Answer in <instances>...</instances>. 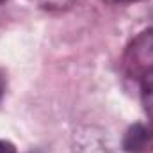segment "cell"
I'll return each mask as SVG.
<instances>
[{"label":"cell","instance_id":"obj_5","mask_svg":"<svg viewBox=\"0 0 153 153\" xmlns=\"http://www.w3.org/2000/svg\"><path fill=\"white\" fill-rule=\"evenodd\" d=\"M30 2H34L41 9H48V11H62L75 4V0H30Z\"/></svg>","mask_w":153,"mask_h":153},{"label":"cell","instance_id":"obj_4","mask_svg":"<svg viewBox=\"0 0 153 153\" xmlns=\"http://www.w3.org/2000/svg\"><path fill=\"white\" fill-rule=\"evenodd\" d=\"M139 84H141V100H143V107H144V112L148 116L150 123L153 126V70H150L148 73L139 78Z\"/></svg>","mask_w":153,"mask_h":153},{"label":"cell","instance_id":"obj_7","mask_svg":"<svg viewBox=\"0 0 153 153\" xmlns=\"http://www.w3.org/2000/svg\"><path fill=\"white\" fill-rule=\"evenodd\" d=\"M5 87H7V80H5V75L0 71V102H2V98L5 94Z\"/></svg>","mask_w":153,"mask_h":153},{"label":"cell","instance_id":"obj_9","mask_svg":"<svg viewBox=\"0 0 153 153\" xmlns=\"http://www.w3.org/2000/svg\"><path fill=\"white\" fill-rule=\"evenodd\" d=\"M4 2H5V0H0V5H2V4H4Z\"/></svg>","mask_w":153,"mask_h":153},{"label":"cell","instance_id":"obj_6","mask_svg":"<svg viewBox=\"0 0 153 153\" xmlns=\"http://www.w3.org/2000/svg\"><path fill=\"white\" fill-rule=\"evenodd\" d=\"M0 153H18V152H16V146L11 141L0 139Z\"/></svg>","mask_w":153,"mask_h":153},{"label":"cell","instance_id":"obj_1","mask_svg":"<svg viewBox=\"0 0 153 153\" xmlns=\"http://www.w3.org/2000/svg\"><path fill=\"white\" fill-rule=\"evenodd\" d=\"M126 68L134 76L141 78L153 70V29L139 34L126 50Z\"/></svg>","mask_w":153,"mask_h":153},{"label":"cell","instance_id":"obj_8","mask_svg":"<svg viewBox=\"0 0 153 153\" xmlns=\"http://www.w3.org/2000/svg\"><path fill=\"white\" fill-rule=\"evenodd\" d=\"M119 2H132V0H119Z\"/></svg>","mask_w":153,"mask_h":153},{"label":"cell","instance_id":"obj_3","mask_svg":"<svg viewBox=\"0 0 153 153\" xmlns=\"http://www.w3.org/2000/svg\"><path fill=\"white\" fill-rule=\"evenodd\" d=\"M123 150L126 153H150L153 150V126L148 128L141 123L130 126L123 139Z\"/></svg>","mask_w":153,"mask_h":153},{"label":"cell","instance_id":"obj_2","mask_svg":"<svg viewBox=\"0 0 153 153\" xmlns=\"http://www.w3.org/2000/svg\"><path fill=\"white\" fill-rule=\"evenodd\" d=\"M73 153H121L114 141L96 126H82L73 135Z\"/></svg>","mask_w":153,"mask_h":153}]
</instances>
